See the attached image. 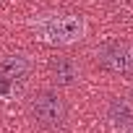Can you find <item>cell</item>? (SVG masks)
I'll return each instance as SVG.
<instances>
[{
    "instance_id": "obj_1",
    "label": "cell",
    "mask_w": 133,
    "mask_h": 133,
    "mask_svg": "<svg viewBox=\"0 0 133 133\" xmlns=\"http://www.w3.org/2000/svg\"><path fill=\"white\" fill-rule=\"evenodd\" d=\"M31 29L50 44H73L86 37V21L76 13H42L31 21Z\"/></svg>"
},
{
    "instance_id": "obj_2",
    "label": "cell",
    "mask_w": 133,
    "mask_h": 133,
    "mask_svg": "<svg viewBox=\"0 0 133 133\" xmlns=\"http://www.w3.org/2000/svg\"><path fill=\"white\" fill-rule=\"evenodd\" d=\"M29 117L37 128H60L68 120V102L55 89H42L29 99Z\"/></svg>"
},
{
    "instance_id": "obj_3",
    "label": "cell",
    "mask_w": 133,
    "mask_h": 133,
    "mask_svg": "<svg viewBox=\"0 0 133 133\" xmlns=\"http://www.w3.org/2000/svg\"><path fill=\"white\" fill-rule=\"evenodd\" d=\"M97 63L115 76H133V44L125 39H110L97 50Z\"/></svg>"
},
{
    "instance_id": "obj_4",
    "label": "cell",
    "mask_w": 133,
    "mask_h": 133,
    "mask_svg": "<svg viewBox=\"0 0 133 133\" xmlns=\"http://www.w3.org/2000/svg\"><path fill=\"white\" fill-rule=\"evenodd\" d=\"M47 71H50V78L57 84V86H73L81 81V65L71 57V55H57L47 63Z\"/></svg>"
},
{
    "instance_id": "obj_5",
    "label": "cell",
    "mask_w": 133,
    "mask_h": 133,
    "mask_svg": "<svg viewBox=\"0 0 133 133\" xmlns=\"http://www.w3.org/2000/svg\"><path fill=\"white\" fill-rule=\"evenodd\" d=\"M31 60H29V55H24V52H13V55H3L0 57V78H5V81H24V78H29V73H31Z\"/></svg>"
},
{
    "instance_id": "obj_6",
    "label": "cell",
    "mask_w": 133,
    "mask_h": 133,
    "mask_svg": "<svg viewBox=\"0 0 133 133\" xmlns=\"http://www.w3.org/2000/svg\"><path fill=\"white\" fill-rule=\"evenodd\" d=\"M107 120H110L115 133H123L133 123V102H128L123 97H112L107 104Z\"/></svg>"
}]
</instances>
